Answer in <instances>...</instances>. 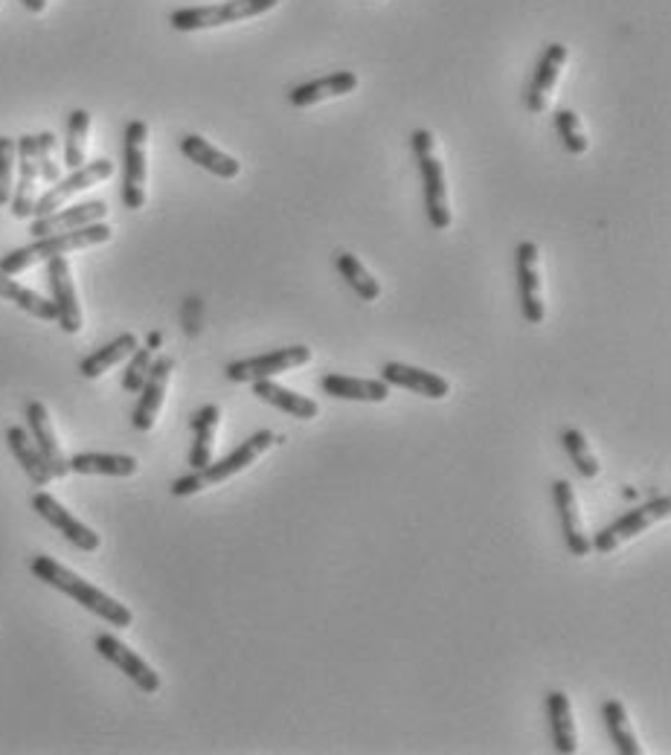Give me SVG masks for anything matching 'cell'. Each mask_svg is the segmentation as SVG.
Instances as JSON below:
<instances>
[{"mask_svg":"<svg viewBox=\"0 0 671 755\" xmlns=\"http://www.w3.org/2000/svg\"><path fill=\"white\" fill-rule=\"evenodd\" d=\"M30 569H32V576L41 578L44 585L62 590L64 596H71L76 605H82L85 610L96 614L99 619L114 625V628H128V625L134 622L132 610L125 608V605H119L117 599H111L108 593H102L99 587H94L82 576H76L73 569L62 567L59 560L48 558V555H35V558L30 560Z\"/></svg>","mask_w":671,"mask_h":755,"instance_id":"6da1fadb","label":"cell"},{"mask_svg":"<svg viewBox=\"0 0 671 755\" xmlns=\"http://www.w3.org/2000/svg\"><path fill=\"white\" fill-rule=\"evenodd\" d=\"M111 235H114V230H111L105 221L85 224V227H78V230H67V233L44 235V239H35V242L27 244V248L12 250V253H7V256L0 259V273L15 276V273L27 271V268H32L35 262H50V259H55V256H67V253H73V250L94 248V244L111 242Z\"/></svg>","mask_w":671,"mask_h":755,"instance_id":"7a4b0ae2","label":"cell"},{"mask_svg":"<svg viewBox=\"0 0 671 755\" xmlns=\"http://www.w3.org/2000/svg\"><path fill=\"white\" fill-rule=\"evenodd\" d=\"M274 442H276V437L271 433V430H259V433H253L250 439H244L235 451L227 453L221 462H210V465L201 468V471H192V474L175 480L169 491H172L175 497H189V494H198V491L207 489V485L224 483V480L235 476L248 465H253V462H256Z\"/></svg>","mask_w":671,"mask_h":755,"instance_id":"3957f363","label":"cell"},{"mask_svg":"<svg viewBox=\"0 0 671 755\" xmlns=\"http://www.w3.org/2000/svg\"><path fill=\"white\" fill-rule=\"evenodd\" d=\"M413 146L416 164L422 171V189H424V212L433 230H448L451 227V207H448V189H445V171L439 164L437 148H433V134L428 128H416L410 137Z\"/></svg>","mask_w":671,"mask_h":755,"instance_id":"277c9868","label":"cell"},{"mask_svg":"<svg viewBox=\"0 0 671 755\" xmlns=\"http://www.w3.org/2000/svg\"><path fill=\"white\" fill-rule=\"evenodd\" d=\"M276 7H280V0H224V3H212V7L175 9L172 15H169V24L178 32L216 30V27L265 15V12H271Z\"/></svg>","mask_w":671,"mask_h":755,"instance_id":"5b68a950","label":"cell"},{"mask_svg":"<svg viewBox=\"0 0 671 755\" xmlns=\"http://www.w3.org/2000/svg\"><path fill=\"white\" fill-rule=\"evenodd\" d=\"M146 137L143 119L125 125L123 134V203L125 210H143L146 203Z\"/></svg>","mask_w":671,"mask_h":755,"instance_id":"8992f818","label":"cell"},{"mask_svg":"<svg viewBox=\"0 0 671 755\" xmlns=\"http://www.w3.org/2000/svg\"><path fill=\"white\" fill-rule=\"evenodd\" d=\"M671 514V497L669 494H663V497H654L648 500V503H642V506L631 508V512H625L622 517H617V521L610 523V526H605L601 532H596L594 541H590V546H594L596 553L608 555L614 553L622 541H631L633 535H640V532H646L651 523L657 521H665Z\"/></svg>","mask_w":671,"mask_h":755,"instance_id":"52a82bcc","label":"cell"},{"mask_svg":"<svg viewBox=\"0 0 671 755\" xmlns=\"http://www.w3.org/2000/svg\"><path fill=\"white\" fill-rule=\"evenodd\" d=\"M312 360V349L308 346H289V349H274L265 355H253V358H242L227 364L224 375L233 384H250L259 378H274V375L291 373L297 366Z\"/></svg>","mask_w":671,"mask_h":755,"instance_id":"ba28073f","label":"cell"},{"mask_svg":"<svg viewBox=\"0 0 671 755\" xmlns=\"http://www.w3.org/2000/svg\"><path fill=\"white\" fill-rule=\"evenodd\" d=\"M111 175H114V164L111 160H94V164H82L78 169H73L67 178H59L53 183V187L44 192V196L35 201V210H32V216L35 219H41V216H50V212L62 210V203L67 201V198H73L76 192H85V189L96 187L99 180H108Z\"/></svg>","mask_w":671,"mask_h":755,"instance_id":"9c48e42d","label":"cell"},{"mask_svg":"<svg viewBox=\"0 0 671 755\" xmlns=\"http://www.w3.org/2000/svg\"><path fill=\"white\" fill-rule=\"evenodd\" d=\"M538 244L521 242L515 248L517 265V296H521V314L530 326H541L547 317L544 296H541V271H538Z\"/></svg>","mask_w":671,"mask_h":755,"instance_id":"30bf717a","label":"cell"},{"mask_svg":"<svg viewBox=\"0 0 671 755\" xmlns=\"http://www.w3.org/2000/svg\"><path fill=\"white\" fill-rule=\"evenodd\" d=\"M94 646H96V654H99L102 660H108L111 665H117V669L123 671L125 678L132 680L140 692H146V694L160 692V678H157V671L151 669L149 662L143 660L140 654H134L132 648L125 646V642H119L114 633H99V637L94 639Z\"/></svg>","mask_w":671,"mask_h":755,"instance_id":"8fae6325","label":"cell"},{"mask_svg":"<svg viewBox=\"0 0 671 755\" xmlns=\"http://www.w3.org/2000/svg\"><path fill=\"white\" fill-rule=\"evenodd\" d=\"M48 282L55 305V323L62 326L64 335H78L82 332V308H78L76 285L67 259L55 256L48 262Z\"/></svg>","mask_w":671,"mask_h":755,"instance_id":"7c38bea8","label":"cell"},{"mask_svg":"<svg viewBox=\"0 0 671 755\" xmlns=\"http://www.w3.org/2000/svg\"><path fill=\"white\" fill-rule=\"evenodd\" d=\"M32 508L39 512L41 521H48L53 529H59V535H64L67 541H71L76 549H82V553H96L99 549V535H96L91 526H85L82 521H76L67 508L59 503V500L53 497V494H48V491H39L35 497H32Z\"/></svg>","mask_w":671,"mask_h":755,"instance_id":"4fadbf2b","label":"cell"},{"mask_svg":"<svg viewBox=\"0 0 671 755\" xmlns=\"http://www.w3.org/2000/svg\"><path fill=\"white\" fill-rule=\"evenodd\" d=\"M175 369V360L169 355H160V358L151 360V369L146 375V381L140 387V398H137V407L132 413V428L146 433V430L155 428L157 413L164 407V396H166V384H169V375Z\"/></svg>","mask_w":671,"mask_h":755,"instance_id":"5bb4252c","label":"cell"},{"mask_svg":"<svg viewBox=\"0 0 671 755\" xmlns=\"http://www.w3.org/2000/svg\"><path fill=\"white\" fill-rule=\"evenodd\" d=\"M567 55H570V50L564 48V44H549V48L541 53L535 76H532L530 87H526V94H523L526 108H530L532 114H544V111H547L549 96H553L555 85H558V78H562L564 64H567Z\"/></svg>","mask_w":671,"mask_h":755,"instance_id":"9a60e30c","label":"cell"},{"mask_svg":"<svg viewBox=\"0 0 671 755\" xmlns=\"http://www.w3.org/2000/svg\"><path fill=\"white\" fill-rule=\"evenodd\" d=\"M15 157H18V187L12 192V216L15 219H30L35 210V180H39V157H35V137L24 134L15 140Z\"/></svg>","mask_w":671,"mask_h":755,"instance_id":"2e32d148","label":"cell"},{"mask_svg":"<svg viewBox=\"0 0 671 755\" xmlns=\"http://www.w3.org/2000/svg\"><path fill=\"white\" fill-rule=\"evenodd\" d=\"M24 416H27V430H30L32 442H35V448H39L44 462H48L50 474L59 476V480L71 474L67 457H64L62 448H59V439H55L53 424H50L48 407L41 405V401H27Z\"/></svg>","mask_w":671,"mask_h":755,"instance_id":"e0dca14e","label":"cell"},{"mask_svg":"<svg viewBox=\"0 0 671 755\" xmlns=\"http://www.w3.org/2000/svg\"><path fill=\"white\" fill-rule=\"evenodd\" d=\"M553 500L555 508H558V517H562V535L567 549H570L576 558H585V555L594 553L590 537L585 535V526H581V517H578L576 494H573V485L567 483V480H555Z\"/></svg>","mask_w":671,"mask_h":755,"instance_id":"ac0fdd59","label":"cell"},{"mask_svg":"<svg viewBox=\"0 0 671 755\" xmlns=\"http://www.w3.org/2000/svg\"><path fill=\"white\" fill-rule=\"evenodd\" d=\"M108 216V207L105 201H87V203H76L71 210H55L50 216H41L30 224V235L32 239H44V235H55V233H67V230H78L85 224H96Z\"/></svg>","mask_w":671,"mask_h":755,"instance_id":"d6986e66","label":"cell"},{"mask_svg":"<svg viewBox=\"0 0 671 755\" xmlns=\"http://www.w3.org/2000/svg\"><path fill=\"white\" fill-rule=\"evenodd\" d=\"M381 381L390 387H401V390H413L424 398H445L451 392V384L442 375L407 364H384Z\"/></svg>","mask_w":671,"mask_h":755,"instance_id":"ffe728a7","label":"cell"},{"mask_svg":"<svg viewBox=\"0 0 671 755\" xmlns=\"http://www.w3.org/2000/svg\"><path fill=\"white\" fill-rule=\"evenodd\" d=\"M358 85H360V78L355 76V73L337 71V73H328V76L312 78V82H305V85H297L289 94V102L294 105V108H308V105H314V102L335 99V96L352 94Z\"/></svg>","mask_w":671,"mask_h":755,"instance_id":"44dd1931","label":"cell"},{"mask_svg":"<svg viewBox=\"0 0 671 755\" xmlns=\"http://www.w3.org/2000/svg\"><path fill=\"white\" fill-rule=\"evenodd\" d=\"M180 151H184L192 164H198L201 169H207L210 175H216V178L221 180L239 178V171H242V164H239L235 157L224 155L221 148H216L212 143L203 140V137H198V134H184V137H180Z\"/></svg>","mask_w":671,"mask_h":755,"instance_id":"7402d4cb","label":"cell"},{"mask_svg":"<svg viewBox=\"0 0 671 755\" xmlns=\"http://www.w3.org/2000/svg\"><path fill=\"white\" fill-rule=\"evenodd\" d=\"M250 390H253V396H256L259 401H265V405L276 407L282 413H289L291 419H314V416L321 413V407H317L314 398L300 396V392L294 390H285V387H280V384L271 381V378L250 381Z\"/></svg>","mask_w":671,"mask_h":755,"instance_id":"603a6c76","label":"cell"},{"mask_svg":"<svg viewBox=\"0 0 671 755\" xmlns=\"http://www.w3.org/2000/svg\"><path fill=\"white\" fill-rule=\"evenodd\" d=\"M323 392L332 398H344V401H375L381 405L390 396V384L381 378H349V375H323L321 381Z\"/></svg>","mask_w":671,"mask_h":755,"instance_id":"cb8c5ba5","label":"cell"},{"mask_svg":"<svg viewBox=\"0 0 671 755\" xmlns=\"http://www.w3.org/2000/svg\"><path fill=\"white\" fill-rule=\"evenodd\" d=\"M7 444H9V451L15 453L18 465L24 468V474L32 480V485L44 489V485L53 480L48 462H44L41 451L35 448V442H32L30 430L21 428V424H12V428L7 430Z\"/></svg>","mask_w":671,"mask_h":755,"instance_id":"d4e9b609","label":"cell"},{"mask_svg":"<svg viewBox=\"0 0 671 755\" xmlns=\"http://www.w3.org/2000/svg\"><path fill=\"white\" fill-rule=\"evenodd\" d=\"M219 419L221 410L216 405H203L189 419V428L196 433V442H192V451H189V468L192 471H201V468H207L212 462V442H216Z\"/></svg>","mask_w":671,"mask_h":755,"instance_id":"484cf974","label":"cell"},{"mask_svg":"<svg viewBox=\"0 0 671 755\" xmlns=\"http://www.w3.org/2000/svg\"><path fill=\"white\" fill-rule=\"evenodd\" d=\"M547 715H549V732H553V744L562 755L576 753V724H573V709L570 698L564 692L547 694Z\"/></svg>","mask_w":671,"mask_h":755,"instance_id":"4316f807","label":"cell"},{"mask_svg":"<svg viewBox=\"0 0 671 755\" xmlns=\"http://www.w3.org/2000/svg\"><path fill=\"white\" fill-rule=\"evenodd\" d=\"M137 346H140V343H137V335L125 332V335L114 337L111 343H105V346H99L96 352H91L87 358H82L78 373H82V378H99V375L108 373L111 366H117L119 360L128 358Z\"/></svg>","mask_w":671,"mask_h":755,"instance_id":"83f0119b","label":"cell"},{"mask_svg":"<svg viewBox=\"0 0 671 755\" xmlns=\"http://www.w3.org/2000/svg\"><path fill=\"white\" fill-rule=\"evenodd\" d=\"M76 474H102V476H134L140 462L123 453H76L67 460Z\"/></svg>","mask_w":671,"mask_h":755,"instance_id":"f1b7e54d","label":"cell"},{"mask_svg":"<svg viewBox=\"0 0 671 755\" xmlns=\"http://www.w3.org/2000/svg\"><path fill=\"white\" fill-rule=\"evenodd\" d=\"M0 300H7V303L18 305L21 312L44 319V323H53L55 319L53 300H44V296L35 294V291L24 289V285H18L12 276H7V273H0Z\"/></svg>","mask_w":671,"mask_h":755,"instance_id":"f546056e","label":"cell"},{"mask_svg":"<svg viewBox=\"0 0 671 755\" xmlns=\"http://www.w3.org/2000/svg\"><path fill=\"white\" fill-rule=\"evenodd\" d=\"M335 268L337 273L349 282V289L364 300V303H375L381 296V285L373 280V273L367 268L360 265V259H355L346 250H337L335 253Z\"/></svg>","mask_w":671,"mask_h":755,"instance_id":"4dcf8cb0","label":"cell"},{"mask_svg":"<svg viewBox=\"0 0 671 755\" xmlns=\"http://www.w3.org/2000/svg\"><path fill=\"white\" fill-rule=\"evenodd\" d=\"M601 717H605V726H608V735L614 741V747L622 755H640V741L633 735L631 721H628V712L619 701H605L601 706Z\"/></svg>","mask_w":671,"mask_h":755,"instance_id":"1f68e13d","label":"cell"},{"mask_svg":"<svg viewBox=\"0 0 671 755\" xmlns=\"http://www.w3.org/2000/svg\"><path fill=\"white\" fill-rule=\"evenodd\" d=\"M87 132H91V114L82 108L71 111V117H67V140H64V164L71 166V171L85 164Z\"/></svg>","mask_w":671,"mask_h":755,"instance_id":"d6a6232c","label":"cell"},{"mask_svg":"<svg viewBox=\"0 0 671 755\" xmlns=\"http://www.w3.org/2000/svg\"><path fill=\"white\" fill-rule=\"evenodd\" d=\"M562 448L567 451V457H570V462L576 465V471L581 476H587V480H594L596 474H599V460L594 457V451H590V444H587L585 433L576 428H564L562 430Z\"/></svg>","mask_w":671,"mask_h":755,"instance_id":"836d02e7","label":"cell"},{"mask_svg":"<svg viewBox=\"0 0 671 755\" xmlns=\"http://www.w3.org/2000/svg\"><path fill=\"white\" fill-rule=\"evenodd\" d=\"M555 132L562 137V146L570 151V155H585L587 151V134L581 132V123H578V114L570 108L555 111Z\"/></svg>","mask_w":671,"mask_h":755,"instance_id":"e575fe53","label":"cell"},{"mask_svg":"<svg viewBox=\"0 0 671 755\" xmlns=\"http://www.w3.org/2000/svg\"><path fill=\"white\" fill-rule=\"evenodd\" d=\"M151 349L146 346V349H137L128 355V366H125V375H123V390L125 392H140L143 381H146V375H149L151 369Z\"/></svg>","mask_w":671,"mask_h":755,"instance_id":"d590c367","label":"cell"},{"mask_svg":"<svg viewBox=\"0 0 671 755\" xmlns=\"http://www.w3.org/2000/svg\"><path fill=\"white\" fill-rule=\"evenodd\" d=\"M55 137L50 132H41L35 134V157H39V178L48 180L50 187H53L55 180H59V164H55Z\"/></svg>","mask_w":671,"mask_h":755,"instance_id":"8d00e7d4","label":"cell"},{"mask_svg":"<svg viewBox=\"0 0 671 755\" xmlns=\"http://www.w3.org/2000/svg\"><path fill=\"white\" fill-rule=\"evenodd\" d=\"M12 171H15V140L0 137V207L12 201Z\"/></svg>","mask_w":671,"mask_h":755,"instance_id":"74e56055","label":"cell"},{"mask_svg":"<svg viewBox=\"0 0 671 755\" xmlns=\"http://www.w3.org/2000/svg\"><path fill=\"white\" fill-rule=\"evenodd\" d=\"M21 7L30 9V12H44L48 9V0H18Z\"/></svg>","mask_w":671,"mask_h":755,"instance_id":"f35d334b","label":"cell"},{"mask_svg":"<svg viewBox=\"0 0 671 755\" xmlns=\"http://www.w3.org/2000/svg\"><path fill=\"white\" fill-rule=\"evenodd\" d=\"M157 343H160V335H151V337H149V349H155Z\"/></svg>","mask_w":671,"mask_h":755,"instance_id":"ab89813d","label":"cell"}]
</instances>
